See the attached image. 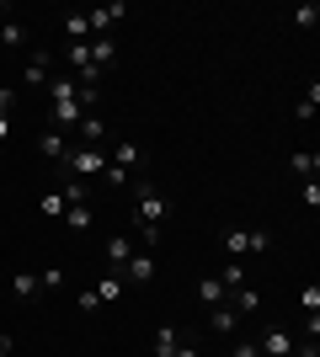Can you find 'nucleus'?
<instances>
[{
  "label": "nucleus",
  "mask_w": 320,
  "mask_h": 357,
  "mask_svg": "<svg viewBox=\"0 0 320 357\" xmlns=\"http://www.w3.org/2000/svg\"><path fill=\"white\" fill-rule=\"evenodd\" d=\"M144 171V149L139 144H112V155H107V171L102 181H112V187H123L128 176H139Z\"/></svg>",
  "instance_id": "obj_1"
},
{
  "label": "nucleus",
  "mask_w": 320,
  "mask_h": 357,
  "mask_svg": "<svg viewBox=\"0 0 320 357\" xmlns=\"http://www.w3.org/2000/svg\"><path fill=\"white\" fill-rule=\"evenodd\" d=\"M219 245H224L229 261H241V256H251V251H273V235H267V229H224Z\"/></svg>",
  "instance_id": "obj_2"
},
{
  "label": "nucleus",
  "mask_w": 320,
  "mask_h": 357,
  "mask_svg": "<svg viewBox=\"0 0 320 357\" xmlns=\"http://www.w3.org/2000/svg\"><path fill=\"white\" fill-rule=\"evenodd\" d=\"M64 171L75 181H91V176H102L107 171V149H91V144H75L70 155H64Z\"/></svg>",
  "instance_id": "obj_3"
},
{
  "label": "nucleus",
  "mask_w": 320,
  "mask_h": 357,
  "mask_svg": "<svg viewBox=\"0 0 320 357\" xmlns=\"http://www.w3.org/2000/svg\"><path fill=\"white\" fill-rule=\"evenodd\" d=\"M48 64H54V54H43V48H27L22 54V86H48Z\"/></svg>",
  "instance_id": "obj_4"
},
{
  "label": "nucleus",
  "mask_w": 320,
  "mask_h": 357,
  "mask_svg": "<svg viewBox=\"0 0 320 357\" xmlns=\"http://www.w3.org/2000/svg\"><path fill=\"white\" fill-rule=\"evenodd\" d=\"M123 16H128V6H123V0H112V6H102V11H86V22H91V38H112V27H118Z\"/></svg>",
  "instance_id": "obj_5"
},
{
  "label": "nucleus",
  "mask_w": 320,
  "mask_h": 357,
  "mask_svg": "<svg viewBox=\"0 0 320 357\" xmlns=\"http://www.w3.org/2000/svg\"><path fill=\"white\" fill-rule=\"evenodd\" d=\"M70 149H75V139L64 134V128H48V134L38 139V155H43V160H59V165H64V155H70Z\"/></svg>",
  "instance_id": "obj_6"
},
{
  "label": "nucleus",
  "mask_w": 320,
  "mask_h": 357,
  "mask_svg": "<svg viewBox=\"0 0 320 357\" xmlns=\"http://www.w3.org/2000/svg\"><path fill=\"white\" fill-rule=\"evenodd\" d=\"M118 278H123V283H150V278H155V251H134Z\"/></svg>",
  "instance_id": "obj_7"
},
{
  "label": "nucleus",
  "mask_w": 320,
  "mask_h": 357,
  "mask_svg": "<svg viewBox=\"0 0 320 357\" xmlns=\"http://www.w3.org/2000/svg\"><path fill=\"white\" fill-rule=\"evenodd\" d=\"M70 134H75L80 144H91V149H102V144H107V123L96 118V112H86V118H80L75 128H70Z\"/></svg>",
  "instance_id": "obj_8"
},
{
  "label": "nucleus",
  "mask_w": 320,
  "mask_h": 357,
  "mask_svg": "<svg viewBox=\"0 0 320 357\" xmlns=\"http://www.w3.org/2000/svg\"><path fill=\"white\" fill-rule=\"evenodd\" d=\"M257 347H261V357H289L299 342H294L289 331H277V326H273V331H261V342H257Z\"/></svg>",
  "instance_id": "obj_9"
},
{
  "label": "nucleus",
  "mask_w": 320,
  "mask_h": 357,
  "mask_svg": "<svg viewBox=\"0 0 320 357\" xmlns=\"http://www.w3.org/2000/svg\"><path fill=\"white\" fill-rule=\"evenodd\" d=\"M128 256H134V235H112L107 240V272H123Z\"/></svg>",
  "instance_id": "obj_10"
},
{
  "label": "nucleus",
  "mask_w": 320,
  "mask_h": 357,
  "mask_svg": "<svg viewBox=\"0 0 320 357\" xmlns=\"http://www.w3.org/2000/svg\"><path fill=\"white\" fill-rule=\"evenodd\" d=\"M86 48H91V70H96V75L118 64V43H112V38H91Z\"/></svg>",
  "instance_id": "obj_11"
},
{
  "label": "nucleus",
  "mask_w": 320,
  "mask_h": 357,
  "mask_svg": "<svg viewBox=\"0 0 320 357\" xmlns=\"http://www.w3.org/2000/svg\"><path fill=\"white\" fill-rule=\"evenodd\" d=\"M64 43H91V22H86V11H64Z\"/></svg>",
  "instance_id": "obj_12"
},
{
  "label": "nucleus",
  "mask_w": 320,
  "mask_h": 357,
  "mask_svg": "<svg viewBox=\"0 0 320 357\" xmlns=\"http://www.w3.org/2000/svg\"><path fill=\"white\" fill-rule=\"evenodd\" d=\"M235 326H241V314L229 310V304H213L208 310V331L213 336H235Z\"/></svg>",
  "instance_id": "obj_13"
},
{
  "label": "nucleus",
  "mask_w": 320,
  "mask_h": 357,
  "mask_svg": "<svg viewBox=\"0 0 320 357\" xmlns=\"http://www.w3.org/2000/svg\"><path fill=\"white\" fill-rule=\"evenodd\" d=\"M224 304H229L235 314H257V310H261V294L245 283V288H235V294H224Z\"/></svg>",
  "instance_id": "obj_14"
},
{
  "label": "nucleus",
  "mask_w": 320,
  "mask_h": 357,
  "mask_svg": "<svg viewBox=\"0 0 320 357\" xmlns=\"http://www.w3.org/2000/svg\"><path fill=\"white\" fill-rule=\"evenodd\" d=\"M294 176H305V181H315L320 176V155H315V149H294Z\"/></svg>",
  "instance_id": "obj_15"
},
{
  "label": "nucleus",
  "mask_w": 320,
  "mask_h": 357,
  "mask_svg": "<svg viewBox=\"0 0 320 357\" xmlns=\"http://www.w3.org/2000/svg\"><path fill=\"white\" fill-rule=\"evenodd\" d=\"M11 294L22 298V304H32V298L43 294V288H38V272H11Z\"/></svg>",
  "instance_id": "obj_16"
},
{
  "label": "nucleus",
  "mask_w": 320,
  "mask_h": 357,
  "mask_svg": "<svg viewBox=\"0 0 320 357\" xmlns=\"http://www.w3.org/2000/svg\"><path fill=\"white\" fill-rule=\"evenodd\" d=\"M219 283H224V294L245 288V283H251V272H245V261H224V272H219Z\"/></svg>",
  "instance_id": "obj_17"
},
{
  "label": "nucleus",
  "mask_w": 320,
  "mask_h": 357,
  "mask_svg": "<svg viewBox=\"0 0 320 357\" xmlns=\"http://www.w3.org/2000/svg\"><path fill=\"white\" fill-rule=\"evenodd\" d=\"M96 298H102V304H118V298H123V278H118V272H107V278H96Z\"/></svg>",
  "instance_id": "obj_18"
},
{
  "label": "nucleus",
  "mask_w": 320,
  "mask_h": 357,
  "mask_svg": "<svg viewBox=\"0 0 320 357\" xmlns=\"http://www.w3.org/2000/svg\"><path fill=\"white\" fill-rule=\"evenodd\" d=\"M198 304H203V310L224 304V283H219V278H198Z\"/></svg>",
  "instance_id": "obj_19"
},
{
  "label": "nucleus",
  "mask_w": 320,
  "mask_h": 357,
  "mask_svg": "<svg viewBox=\"0 0 320 357\" xmlns=\"http://www.w3.org/2000/svg\"><path fill=\"white\" fill-rule=\"evenodd\" d=\"M176 347H182V331H176V326H160V331H155V357H171Z\"/></svg>",
  "instance_id": "obj_20"
},
{
  "label": "nucleus",
  "mask_w": 320,
  "mask_h": 357,
  "mask_svg": "<svg viewBox=\"0 0 320 357\" xmlns=\"http://www.w3.org/2000/svg\"><path fill=\"white\" fill-rule=\"evenodd\" d=\"M0 43L11 48V54H16V48L27 54V27H22V22H6V27H0Z\"/></svg>",
  "instance_id": "obj_21"
},
{
  "label": "nucleus",
  "mask_w": 320,
  "mask_h": 357,
  "mask_svg": "<svg viewBox=\"0 0 320 357\" xmlns=\"http://www.w3.org/2000/svg\"><path fill=\"white\" fill-rule=\"evenodd\" d=\"M289 22H294L299 32H310V27L320 22V6H315V0H305V6H294V16H289Z\"/></svg>",
  "instance_id": "obj_22"
},
{
  "label": "nucleus",
  "mask_w": 320,
  "mask_h": 357,
  "mask_svg": "<svg viewBox=\"0 0 320 357\" xmlns=\"http://www.w3.org/2000/svg\"><path fill=\"white\" fill-rule=\"evenodd\" d=\"M91 203H75V208H64V224H70V229H91Z\"/></svg>",
  "instance_id": "obj_23"
},
{
  "label": "nucleus",
  "mask_w": 320,
  "mask_h": 357,
  "mask_svg": "<svg viewBox=\"0 0 320 357\" xmlns=\"http://www.w3.org/2000/svg\"><path fill=\"white\" fill-rule=\"evenodd\" d=\"M86 192H91V181H75V176H70V181L59 187V197L70 203V208H75V203H86Z\"/></svg>",
  "instance_id": "obj_24"
},
{
  "label": "nucleus",
  "mask_w": 320,
  "mask_h": 357,
  "mask_svg": "<svg viewBox=\"0 0 320 357\" xmlns=\"http://www.w3.org/2000/svg\"><path fill=\"white\" fill-rule=\"evenodd\" d=\"M38 288H43V294H59L64 288V267H43L38 272Z\"/></svg>",
  "instance_id": "obj_25"
},
{
  "label": "nucleus",
  "mask_w": 320,
  "mask_h": 357,
  "mask_svg": "<svg viewBox=\"0 0 320 357\" xmlns=\"http://www.w3.org/2000/svg\"><path fill=\"white\" fill-rule=\"evenodd\" d=\"M299 310H305V314H320V283H305V288H299Z\"/></svg>",
  "instance_id": "obj_26"
},
{
  "label": "nucleus",
  "mask_w": 320,
  "mask_h": 357,
  "mask_svg": "<svg viewBox=\"0 0 320 357\" xmlns=\"http://www.w3.org/2000/svg\"><path fill=\"white\" fill-rule=\"evenodd\" d=\"M315 107H320V86L310 80V91H305V102L294 107V118H315Z\"/></svg>",
  "instance_id": "obj_27"
},
{
  "label": "nucleus",
  "mask_w": 320,
  "mask_h": 357,
  "mask_svg": "<svg viewBox=\"0 0 320 357\" xmlns=\"http://www.w3.org/2000/svg\"><path fill=\"white\" fill-rule=\"evenodd\" d=\"M38 208H43L48 219H64V208H70V203H64L59 192H43V203H38Z\"/></svg>",
  "instance_id": "obj_28"
},
{
  "label": "nucleus",
  "mask_w": 320,
  "mask_h": 357,
  "mask_svg": "<svg viewBox=\"0 0 320 357\" xmlns=\"http://www.w3.org/2000/svg\"><path fill=\"white\" fill-rule=\"evenodd\" d=\"M299 197H305V208L315 213V208H320V181H305V187H299Z\"/></svg>",
  "instance_id": "obj_29"
},
{
  "label": "nucleus",
  "mask_w": 320,
  "mask_h": 357,
  "mask_svg": "<svg viewBox=\"0 0 320 357\" xmlns=\"http://www.w3.org/2000/svg\"><path fill=\"white\" fill-rule=\"evenodd\" d=\"M75 304H80V310H102V298H96V288H80V294H75Z\"/></svg>",
  "instance_id": "obj_30"
},
{
  "label": "nucleus",
  "mask_w": 320,
  "mask_h": 357,
  "mask_svg": "<svg viewBox=\"0 0 320 357\" xmlns=\"http://www.w3.org/2000/svg\"><path fill=\"white\" fill-rule=\"evenodd\" d=\"M229 357H261V347L257 342H235V347H229Z\"/></svg>",
  "instance_id": "obj_31"
},
{
  "label": "nucleus",
  "mask_w": 320,
  "mask_h": 357,
  "mask_svg": "<svg viewBox=\"0 0 320 357\" xmlns=\"http://www.w3.org/2000/svg\"><path fill=\"white\" fill-rule=\"evenodd\" d=\"M11 107H16V91H11V86H0V118H11Z\"/></svg>",
  "instance_id": "obj_32"
},
{
  "label": "nucleus",
  "mask_w": 320,
  "mask_h": 357,
  "mask_svg": "<svg viewBox=\"0 0 320 357\" xmlns=\"http://www.w3.org/2000/svg\"><path fill=\"white\" fill-rule=\"evenodd\" d=\"M171 357H198V347H192V342H182L176 352H171Z\"/></svg>",
  "instance_id": "obj_33"
},
{
  "label": "nucleus",
  "mask_w": 320,
  "mask_h": 357,
  "mask_svg": "<svg viewBox=\"0 0 320 357\" xmlns=\"http://www.w3.org/2000/svg\"><path fill=\"white\" fill-rule=\"evenodd\" d=\"M6 139H11V118H0V144H6Z\"/></svg>",
  "instance_id": "obj_34"
},
{
  "label": "nucleus",
  "mask_w": 320,
  "mask_h": 357,
  "mask_svg": "<svg viewBox=\"0 0 320 357\" xmlns=\"http://www.w3.org/2000/svg\"><path fill=\"white\" fill-rule=\"evenodd\" d=\"M0 357H11V336L6 331H0Z\"/></svg>",
  "instance_id": "obj_35"
}]
</instances>
